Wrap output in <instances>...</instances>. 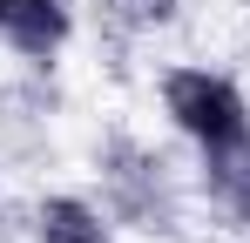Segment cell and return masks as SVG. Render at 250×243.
Masks as SVG:
<instances>
[{
  "mask_svg": "<svg viewBox=\"0 0 250 243\" xmlns=\"http://www.w3.org/2000/svg\"><path fill=\"white\" fill-rule=\"evenodd\" d=\"M75 34V7L68 0H7V20H0V47L27 54V61H54Z\"/></svg>",
  "mask_w": 250,
  "mask_h": 243,
  "instance_id": "3957f363",
  "label": "cell"
},
{
  "mask_svg": "<svg viewBox=\"0 0 250 243\" xmlns=\"http://www.w3.org/2000/svg\"><path fill=\"white\" fill-rule=\"evenodd\" d=\"M34 243H115V216H108V202L61 189V196L34 202Z\"/></svg>",
  "mask_w": 250,
  "mask_h": 243,
  "instance_id": "277c9868",
  "label": "cell"
},
{
  "mask_svg": "<svg viewBox=\"0 0 250 243\" xmlns=\"http://www.w3.org/2000/svg\"><path fill=\"white\" fill-rule=\"evenodd\" d=\"M196 176H203L209 209H216L230 230H250V135H244V142H230V149L196 156Z\"/></svg>",
  "mask_w": 250,
  "mask_h": 243,
  "instance_id": "5b68a950",
  "label": "cell"
},
{
  "mask_svg": "<svg viewBox=\"0 0 250 243\" xmlns=\"http://www.w3.org/2000/svg\"><path fill=\"white\" fill-rule=\"evenodd\" d=\"M0 20H7V0H0Z\"/></svg>",
  "mask_w": 250,
  "mask_h": 243,
  "instance_id": "8992f818",
  "label": "cell"
},
{
  "mask_svg": "<svg viewBox=\"0 0 250 243\" xmlns=\"http://www.w3.org/2000/svg\"><path fill=\"white\" fill-rule=\"evenodd\" d=\"M163 115H169V128H176L196 156L230 149V142L250 135L244 88H237L230 75H216V68H169L163 75Z\"/></svg>",
  "mask_w": 250,
  "mask_h": 243,
  "instance_id": "6da1fadb",
  "label": "cell"
},
{
  "mask_svg": "<svg viewBox=\"0 0 250 243\" xmlns=\"http://www.w3.org/2000/svg\"><path fill=\"white\" fill-rule=\"evenodd\" d=\"M102 182H108V216H122L135 230H169L176 223V189H169V162L142 142H108L102 149Z\"/></svg>",
  "mask_w": 250,
  "mask_h": 243,
  "instance_id": "7a4b0ae2",
  "label": "cell"
}]
</instances>
